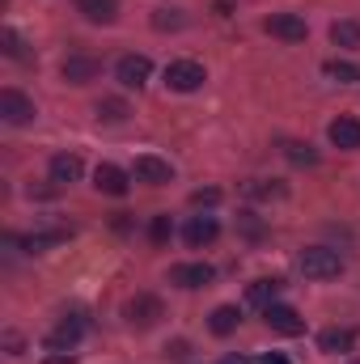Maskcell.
Here are the masks:
<instances>
[{
	"label": "cell",
	"instance_id": "1",
	"mask_svg": "<svg viewBox=\"0 0 360 364\" xmlns=\"http://www.w3.org/2000/svg\"><path fill=\"white\" fill-rule=\"evenodd\" d=\"M297 272L305 275V279H335V275L344 272V259L331 246H305L297 255Z\"/></svg>",
	"mask_w": 360,
	"mask_h": 364
},
{
	"label": "cell",
	"instance_id": "2",
	"mask_svg": "<svg viewBox=\"0 0 360 364\" xmlns=\"http://www.w3.org/2000/svg\"><path fill=\"white\" fill-rule=\"evenodd\" d=\"M203 81H208V73H203V64H195V60H174V64H166V90L195 93Z\"/></svg>",
	"mask_w": 360,
	"mask_h": 364
},
{
	"label": "cell",
	"instance_id": "3",
	"mask_svg": "<svg viewBox=\"0 0 360 364\" xmlns=\"http://www.w3.org/2000/svg\"><path fill=\"white\" fill-rule=\"evenodd\" d=\"M132 178L149 182V186H166V182H174V166L166 157H157V153H140L136 166H132Z\"/></svg>",
	"mask_w": 360,
	"mask_h": 364
},
{
	"label": "cell",
	"instance_id": "4",
	"mask_svg": "<svg viewBox=\"0 0 360 364\" xmlns=\"http://www.w3.org/2000/svg\"><path fill=\"white\" fill-rule=\"evenodd\" d=\"M263 30H268L271 38H280V43H305V34H309V26H305L301 13H271L268 21H263Z\"/></svg>",
	"mask_w": 360,
	"mask_h": 364
},
{
	"label": "cell",
	"instance_id": "5",
	"mask_svg": "<svg viewBox=\"0 0 360 364\" xmlns=\"http://www.w3.org/2000/svg\"><path fill=\"white\" fill-rule=\"evenodd\" d=\"M34 114H38V110H34V102H30L21 90H4V93H0V119H4L9 127H26Z\"/></svg>",
	"mask_w": 360,
	"mask_h": 364
},
{
	"label": "cell",
	"instance_id": "6",
	"mask_svg": "<svg viewBox=\"0 0 360 364\" xmlns=\"http://www.w3.org/2000/svg\"><path fill=\"white\" fill-rule=\"evenodd\" d=\"M115 77H119L123 90H144V81L153 77V60L149 55H123L115 64Z\"/></svg>",
	"mask_w": 360,
	"mask_h": 364
},
{
	"label": "cell",
	"instance_id": "7",
	"mask_svg": "<svg viewBox=\"0 0 360 364\" xmlns=\"http://www.w3.org/2000/svg\"><path fill=\"white\" fill-rule=\"evenodd\" d=\"M81 335H85V314H64L60 326L47 335V348H51V352H64V348L73 352V348L81 343Z\"/></svg>",
	"mask_w": 360,
	"mask_h": 364
},
{
	"label": "cell",
	"instance_id": "8",
	"mask_svg": "<svg viewBox=\"0 0 360 364\" xmlns=\"http://www.w3.org/2000/svg\"><path fill=\"white\" fill-rule=\"evenodd\" d=\"M263 322H268L275 335H301V331H305V318H301L292 305H284V301H275V305L263 309Z\"/></svg>",
	"mask_w": 360,
	"mask_h": 364
},
{
	"label": "cell",
	"instance_id": "9",
	"mask_svg": "<svg viewBox=\"0 0 360 364\" xmlns=\"http://www.w3.org/2000/svg\"><path fill=\"white\" fill-rule=\"evenodd\" d=\"M123 314H127V322H132V326H140V331H144V326H153L166 309H162V301H157L153 292H136V296L127 301V309H123Z\"/></svg>",
	"mask_w": 360,
	"mask_h": 364
},
{
	"label": "cell",
	"instance_id": "10",
	"mask_svg": "<svg viewBox=\"0 0 360 364\" xmlns=\"http://www.w3.org/2000/svg\"><path fill=\"white\" fill-rule=\"evenodd\" d=\"M182 237H186V246H191V250H199V246H212V242L221 237V220L199 212V216H191V220H186Z\"/></svg>",
	"mask_w": 360,
	"mask_h": 364
},
{
	"label": "cell",
	"instance_id": "11",
	"mask_svg": "<svg viewBox=\"0 0 360 364\" xmlns=\"http://www.w3.org/2000/svg\"><path fill=\"white\" fill-rule=\"evenodd\" d=\"M93 186H97L102 195H115V199H123V195L132 191V174L106 161V166H97V170H93Z\"/></svg>",
	"mask_w": 360,
	"mask_h": 364
},
{
	"label": "cell",
	"instance_id": "12",
	"mask_svg": "<svg viewBox=\"0 0 360 364\" xmlns=\"http://www.w3.org/2000/svg\"><path fill=\"white\" fill-rule=\"evenodd\" d=\"M212 279H216V272L208 263H179V267H170V284H179V288H208Z\"/></svg>",
	"mask_w": 360,
	"mask_h": 364
},
{
	"label": "cell",
	"instance_id": "13",
	"mask_svg": "<svg viewBox=\"0 0 360 364\" xmlns=\"http://www.w3.org/2000/svg\"><path fill=\"white\" fill-rule=\"evenodd\" d=\"M47 170H51V182H55V186H68V182H77L85 174V161H81L77 153H55Z\"/></svg>",
	"mask_w": 360,
	"mask_h": 364
},
{
	"label": "cell",
	"instance_id": "14",
	"mask_svg": "<svg viewBox=\"0 0 360 364\" xmlns=\"http://www.w3.org/2000/svg\"><path fill=\"white\" fill-rule=\"evenodd\" d=\"M60 73H64V81H68V85H85V81H93V77L102 73V64H97L93 55H68Z\"/></svg>",
	"mask_w": 360,
	"mask_h": 364
},
{
	"label": "cell",
	"instance_id": "15",
	"mask_svg": "<svg viewBox=\"0 0 360 364\" xmlns=\"http://www.w3.org/2000/svg\"><path fill=\"white\" fill-rule=\"evenodd\" d=\"M327 136H331V144H335V149H360V119L339 114V119L327 127Z\"/></svg>",
	"mask_w": 360,
	"mask_h": 364
},
{
	"label": "cell",
	"instance_id": "16",
	"mask_svg": "<svg viewBox=\"0 0 360 364\" xmlns=\"http://www.w3.org/2000/svg\"><path fill=\"white\" fill-rule=\"evenodd\" d=\"M77 13L93 26H110L119 17V0H77Z\"/></svg>",
	"mask_w": 360,
	"mask_h": 364
},
{
	"label": "cell",
	"instance_id": "17",
	"mask_svg": "<svg viewBox=\"0 0 360 364\" xmlns=\"http://www.w3.org/2000/svg\"><path fill=\"white\" fill-rule=\"evenodd\" d=\"M352 343H356V331H352V326H327V331L318 335V348H322V352H331V356L352 352Z\"/></svg>",
	"mask_w": 360,
	"mask_h": 364
},
{
	"label": "cell",
	"instance_id": "18",
	"mask_svg": "<svg viewBox=\"0 0 360 364\" xmlns=\"http://www.w3.org/2000/svg\"><path fill=\"white\" fill-rule=\"evenodd\" d=\"M208 326H212V335L225 339V335H233V331L242 326V309H238V305H216L212 318H208Z\"/></svg>",
	"mask_w": 360,
	"mask_h": 364
},
{
	"label": "cell",
	"instance_id": "19",
	"mask_svg": "<svg viewBox=\"0 0 360 364\" xmlns=\"http://www.w3.org/2000/svg\"><path fill=\"white\" fill-rule=\"evenodd\" d=\"M280 288H284L280 279H255V284L246 288V301H250V305H259V309H268V305L280 301Z\"/></svg>",
	"mask_w": 360,
	"mask_h": 364
},
{
	"label": "cell",
	"instance_id": "20",
	"mask_svg": "<svg viewBox=\"0 0 360 364\" xmlns=\"http://www.w3.org/2000/svg\"><path fill=\"white\" fill-rule=\"evenodd\" d=\"M331 43L344 47V51H360V21H352V17L335 21V26H331Z\"/></svg>",
	"mask_w": 360,
	"mask_h": 364
},
{
	"label": "cell",
	"instance_id": "21",
	"mask_svg": "<svg viewBox=\"0 0 360 364\" xmlns=\"http://www.w3.org/2000/svg\"><path fill=\"white\" fill-rule=\"evenodd\" d=\"M60 242H68V229H38V233L21 237V246H26L30 255H38V250H51V246H60Z\"/></svg>",
	"mask_w": 360,
	"mask_h": 364
},
{
	"label": "cell",
	"instance_id": "22",
	"mask_svg": "<svg viewBox=\"0 0 360 364\" xmlns=\"http://www.w3.org/2000/svg\"><path fill=\"white\" fill-rule=\"evenodd\" d=\"M0 51H4L9 60H30V51H26V38H21L13 26H0Z\"/></svg>",
	"mask_w": 360,
	"mask_h": 364
},
{
	"label": "cell",
	"instance_id": "23",
	"mask_svg": "<svg viewBox=\"0 0 360 364\" xmlns=\"http://www.w3.org/2000/svg\"><path fill=\"white\" fill-rule=\"evenodd\" d=\"M322 73H327L331 81H339V85H356V81H360V68H356V64H348V60H327V64H322Z\"/></svg>",
	"mask_w": 360,
	"mask_h": 364
},
{
	"label": "cell",
	"instance_id": "24",
	"mask_svg": "<svg viewBox=\"0 0 360 364\" xmlns=\"http://www.w3.org/2000/svg\"><path fill=\"white\" fill-rule=\"evenodd\" d=\"M127 114H132V110H127L123 97H102V102H97V119H102V123H127Z\"/></svg>",
	"mask_w": 360,
	"mask_h": 364
},
{
	"label": "cell",
	"instance_id": "25",
	"mask_svg": "<svg viewBox=\"0 0 360 364\" xmlns=\"http://www.w3.org/2000/svg\"><path fill=\"white\" fill-rule=\"evenodd\" d=\"M284 157L292 166H318V149L314 144H301V140H284Z\"/></svg>",
	"mask_w": 360,
	"mask_h": 364
},
{
	"label": "cell",
	"instance_id": "26",
	"mask_svg": "<svg viewBox=\"0 0 360 364\" xmlns=\"http://www.w3.org/2000/svg\"><path fill=\"white\" fill-rule=\"evenodd\" d=\"M250 199H280L284 195V182H268V178H255V182H246L242 186Z\"/></svg>",
	"mask_w": 360,
	"mask_h": 364
},
{
	"label": "cell",
	"instance_id": "27",
	"mask_svg": "<svg viewBox=\"0 0 360 364\" xmlns=\"http://www.w3.org/2000/svg\"><path fill=\"white\" fill-rule=\"evenodd\" d=\"M153 26H157V30H182L186 17H182L179 9H157V13H153Z\"/></svg>",
	"mask_w": 360,
	"mask_h": 364
},
{
	"label": "cell",
	"instance_id": "28",
	"mask_svg": "<svg viewBox=\"0 0 360 364\" xmlns=\"http://www.w3.org/2000/svg\"><path fill=\"white\" fill-rule=\"evenodd\" d=\"M149 237H153L157 246H166V242L174 237V225H170V216H153V220H149Z\"/></svg>",
	"mask_w": 360,
	"mask_h": 364
},
{
	"label": "cell",
	"instance_id": "29",
	"mask_svg": "<svg viewBox=\"0 0 360 364\" xmlns=\"http://www.w3.org/2000/svg\"><path fill=\"white\" fill-rule=\"evenodd\" d=\"M238 229H242L250 242H259V237H263V220H259L255 212H242V216H238Z\"/></svg>",
	"mask_w": 360,
	"mask_h": 364
},
{
	"label": "cell",
	"instance_id": "30",
	"mask_svg": "<svg viewBox=\"0 0 360 364\" xmlns=\"http://www.w3.org/2000/svg\"><path fill=\"white\" fill-rule=\"evenodd\" d=\"M191 203H195V208H212V203H221V191H216V186H199V191L191 195Z\"/></svg>",
	"mask_w": 360,
	"mask_h": 364
},
{
	"label": "cell",
	"instance_id": "31",
	"mask_svg": "<svg viewBox=\"0 0 360 364\" xmlns=\"http://www.w3.org/2000/svg\"><path fill=\"white\" fill-rule=\"evenodd\" d=\"M263 364H288V356H280V352H268V356H263Z\"/></svg>",
	"mask_w": 360,
	"mask_h": 364
},
{
	"label": "cell",
	"instance_id": "32",
	"mask_svg": "<svg viewBox=\"0 0 360 364\" xmlns=\"http://www.w3.org/2000/svg\"><path fill=\"white\" fill-rule=\"evenodd\" d=\"M225 364H246L242 356H225Z\"/></svg>",
	"mask_w": 360,
	"mask_h": 364
},
{
	"label": "cell",
	"instance_id": "33",
	"mask_svg": "<svg viewBox=\"0 0 360 364\" xmlns=\"http://www.w3.org/2000/svg\"><path fill=\"white\" fill-rule=\"evenodd\" d=\"M356 364H360V360H356Z\"/></svg>",
	"mask_w": 360,
	"mask_h": 364
}]
</instances>
